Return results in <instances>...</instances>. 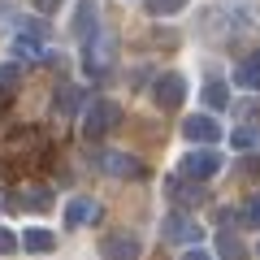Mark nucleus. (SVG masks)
<instances>
[{
	"label": "nucleus",
	"instance_id": "393cba45",
	"mask_svg": "<svg viewBox=\"0 0 260 260\" xmlns=\"http://www.w3.org/2000/svg\"><path fill=\"white\" fill-rule=\"evenodd\" d=\"M256 256H260V243H256Z\"/></svg>",
	"mask_w": 260,
	"mask_h": 260
},
{
	"label": "nucleus",
	"instance_id": "ddd939ff",
	"mask_svg": "<svg viewBox=\"0 0 260 260\" xmlns=\"http://www.w3.org/2000/svg\"><path fill=\"white\" fill-rule=\"evenodd\" d=\"M87 104H91V100H87L83 87H61V100H56V109H61L65 117H74V113H78V109H87Z\"/></svg>",
	"mask_w": 260,
	"mask_h": 260
},
{
	"label": "nucleus",
	"instance_id": "1a4fd4ad",
	"mask_svg": "<svg viewBox=\"0 0 260 260\" xmlns=\"http://www.w3.org/2000/svg\"><path fill=\"white\" fill-rule=\"evenodd\" d=\"M104 260H139V239L135 234H109L100 247Z\"/></svg>",
	"mask_w": 260,
	"mask_h": 260
},
{
	"label": "nucleus",
	"instance_id": "7ed1b4c3",
	"mask_svg": "<svg viewBox=\"0 0 260 260\" xmlns=\"http://www.w3.org/2000/svg\"><path fill=\"white\" fill-rule=\"evenodd\" d=\"M160 234H165V243H174V247H195V243L204 239V225L195 221V217H182V213H169L165 221H160Z\"/></svg>",
	"mask_w": 260,
	"mask_h": 260
},
{
	"label": "nucleus",
	"instance_id": "6e6552de",
	"mask_svg": "<svg viewBox=\"0 0 260 260\" xmlns=\"http://www.w3.org/2000/svg\"><path fill=\"white\" fill-rule=\"evenodd\" d=\"M83 48H87V74H104V65L113 61V35L100 30V35H95L91 44H83Z\"/></svg>",
	"mask_w": 260,
	"mask_h": 260
},
{
	"label": "nucleus",
	"instance_id": "dca6fc26",
	"mask_svg": "<svg viewBox=\"0 0 260 260\" xmlns=\"http://www.w3.org/2000/svg\"><path fill=\"white\" fill-rule=\"evenodd\" d=\"M169 195H174L178 204H200V200H204V191H200V186H182L178 178L169 182Z\"/></svg>",
	"mask_w": 260,
	"mask_h": 260
},
{
	"label": "nucleus",
	"instance_id": "39448f33",
	"mask_svg": "<svg viewBox=\"0 0 260 260\" xmlns=\"http://www.w3.org/2000/svg\"><path fill=\"white\" fill-rule=\"evenodd\" d=\"M152 100H156L160 109H182V100H186V78L178 74V70L160 74L156 83H152Z\"/></svg>",
	"mask_w": 260,
	"mask_h": 260
},
{
	"label": "nucleus",
	"instance_id": "4be33fe9",
	"mask_svg": "<svg viewBox=\"0 0 260 260\" xmlns=\"http://www.w3.org/2000/svg\"><path fill=\"white\" fill-rule=\"evenodd\" d=\"M18 234H13V230H5V225H0V256H9V251H18Z\"/></svg>",
	"mask_w": 260,
	"mask_h": 260
},
{
	"label": "nucleus",
	"instance_id": "4468645a",
	"mask_svg": "<svg viewBox=\"0 0 260 260\" xmlns=\"http://www.w3.org/2000/svg\"><path fill=\"white\" fill-rule=\"evenodd\" d=\"M200 100H204L208 109H217V113H221L225 104H230V87H225L221 78H208V83H204V95H200Z\"/></svg>",
	"mask_w": 260,
	"mask_h": 260
},
{
	"label": "nucleus",
	"instance_id": "412c9836",
	"mask_svg": "<svg viewBox=\"0 0 260 260\" xmlns=\"http://www.w3.org/2000/svg\"><path fill=\"white\" fill-rule=\"evenodd\" d=\"M243 221H247V225H260V195H251V200H247V204H243Z\"/></svg>",
	"mask_w": 260,
	"mask_h": 260
},
{
	"label": "nucleus",
	"instance_id": "2eb2a0df",
	"mask_svg": "<svg viewBox=\"0 0 260 260\" xmlns=\"http://www.w3.org/2000/svg\"><path fill=\"white\" fill-rule=\"evenodd\" d=\"M217 260H247V247H243V239H234V234H217Z\"/></svg>",
	"mask_w": 260,
	"mask_h": 260
},
{
	"label": "nucleus",
	"instance_id": "9b49d317",
	"mask_svg": "<svg viewBox=\"0 0 260 260\" xmlns=\"http://www.w3.org/2000/svg\"><path fill=\"white\" fill-rule=\"evenodd\" d=\"M22 247L35 251V256H48V251L56 247V234L48 230V225H26V230H22Z\"/></svg>",
	"mask_w": 260,
	"mask_h": 260
},
{
	"label": "nucleus",
	"instance_id": "6ab92c4d",
	"mask_svg": "<svg viewBox=\"0 0 260 260\" xmlns=\"http://www.w3.org/2000/svg\"><path fill=\"white\" fill-rule=\"evenodd\" d=\"M256 139H260V130H251V126H239V130H234V135H230V143H234V148H239V152L256 148Z\"/></svg>",
	"mask_w": 260,
	"mask_h": 260
},
{
	"label": "nucleus",
	"instance_id": "f8f14e48",
	"mask_svg": "<svg viewBox=\"0 0 260 260\" xmlns=\"http://www.w3.org/2000/svg\"><path fill=\"white\" fill-rule=\"evenodd\" d=\"M104 174H113V178H139L143 169H139V160L126 156V152H109V156H104Z\"/></svg>",
	"mask_w": 260,
	"mask_h": 260
},
{
	"label": "nucleus",
	"instance_id": "0eeeda50",
	"mask_svg": "<svg viewBox=\"0 0 260 260\" xmlns=\"http://www.w3.org/2000/svg\"><path fill=\"white\" fill-rule=\"evenodd\" d=\"M100 217V204H95L91 195H74L70 204H65V230H78V225H91Z\"/></svg>",
	"mask_w": 260,
	"mask_h": 260
},
{
	"label": "nucleus",
	"instance_id": "5701e85b",
	"mask_svg": "<svg viewBox=\"0 0 260 260\" xmlns=\"http://www.w3.org/2000/svg\"><path fill=\"white\" fill-rule=\"evenodd\" d=\"M35 9L39 13H56V9H61V0H35Z\"/></svg>",
	"mask_w": 260,
	"mask_h": 260
},
{
	"label": "nucleus",
	"instance_id": "f3484780",
	"mask_svg": "<svg viewBox=\"0 0 260 260\" xmlns=\"http://www.w3.org/2000/svg\"><path fill=\"white\" fill-rule=\"evenodd\" d=\"M191 0H148V13L152 18H169V13H182Z\"/></svg>",
	"mask_w": 260,
	"mask_h": 260
},
{
	"label": "nucleus",
	"instance_id": "20e7f679",
	"mask_svg": "<svg viewBox=\"0 0 260 260\" xmlns=\"http://www.w3.org/2000/svg\"><path fill=\"white\" fill-rule=\"evenodd\" d=\"M182 139L200 143V148H217V139H221V126H217L213 113H191V117H182Z\"/></svg>",
	"mask_w": 260,
	"mask_h": 260
},
{
	"label": "nucleus",
	"instance_id": "423d86ee",
	"mask_svg": "<svg viewBox=\"0 0 260 260\" xmlns=\"http://www.w3.org/2000/svg\"><path fill=\"white\" fill-rule=\"evenodd\" d=\"M100 5L95 0H78L74 5V35H78V44H91L95 35H100Z\"/></svg>",
	"mask_w": 260,
	"mask_h": 260
},
{
	"label": "nucleus",
	"instance_id": "9d476101",
	"mask_svg": "<svg viewBox=\"0 0 260 260\" xmlns=\"http://www.w3.org/2000/svg\"><path fill=\"white\" fill-rule=\"evenodd\" d=\"M234 83L247 87V91H260V48H256V52H247L239 65H234Z\"/></svg>",
	"mask_w": 260,
	"mask_h": 260
},
{
	"label": "nucleus",
	"instance_id": "f03ea898",
	"mask_svg": "<svg viewBox=\"0 0 260 260\" xmlns=\"http://www.w3.org/2000/svg\"><path fill=\"white\" fill-rule=\"evenodd\" d=\"M117 121H121V109L113 100H91L83 109V135H87V139H104Z\"/></svg>",
	"mask_w": 260,
	"mask_h": 260
},
{
	"label": "nucleus",
	"instance_id": "b1692460",
	"mask_svg": "<svg viewBox=\"0 0 260 260\" xmlns=\"http://www.w3.org/2000/svg\"><path fill=\"white\" fill-rule=\"evenodd\" d=\"M182 260H213V256H208V251H195V247H191V251H186Z\"/></svg>",
	"mask_w": 260,
	"mask_h": 260
},
{
	"label": "nucleus",
	"instance_id": "a211bd4d",
	"mask_svg": "<svg viewBox=\"0 0 260 260\" xmlns=\"http://www.w3.org/2000/svg\"><path fill=\"white\" fill-rule=\"evenodd\" d=\"M22 204L26 208H48L52 204V191H48V186H26V191H22Z\"/></svg>",
	"mask_w": 260,
	"mask_h": 260
},
{
	"label": "nucleus",
	"instance_id": "aec40b11",
	"mask_svg": "<svg viewBox=\"0 0 260 260\" xmlns=\"http://www.w3.org/2000/svg\"><path fill=\"white\" fill-rule=\"evenodd\" d=\"M18 78H22V70H18V65H0V95H5V91H13V87H18Z\"/></svg>",
	"mask_w": 260,
	"mask_h": 260
},
{
	"label": "nucleus",
	"instance_id": "f257e3e1",
	"mask_svg": "<svg viewBox=\"0 0 260 260\" xmlns=\"http://www.w3.org/2000/svg\"><path fill=\"white\" fill-rule=\"evenodd\" d=\"M221 165H225V156L217 148H191L178 160V174H182L186 182H208V178L221 174Z\"/></svg>",
	"mask_w": 260,
	"mask_h": 260
}]
</instances>
